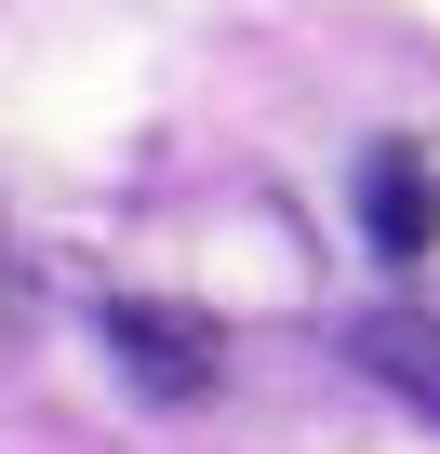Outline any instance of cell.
<instances>
[{
    "label": "cell",
    "instance_id": "1",
    "mask_svg": "<svg viewBox=\"0 0 440 454\" xmlns=\"http://www.w3.org/2000/svg\"><path fill=\"white\" fill-rule=\"evenodd\" d=\"M107 348H120V374H134L147 401H200V387H213V334H200L187 308H147V294H134V308H107Z\"/></svg>",
    "mask_w": 440,
    "mask_h": 454
},
{
    "label": "cell",
    "instance_id": "2",
    "mask_svg": "<svg viewBox=\"0 0 440 454\" xmlns=\"http://www.w3.org/2000/svg\"><path fill=\"white\" fill-rule=\"evenodd\" d=\"M347 361H360L374 387H400L413 414H440V308H374V321H347Z\"/></svg>",
    "mask_w": 440,
    "mask_h": 454
},
{
    "label": "cell",
    "instance_id": "3",
    "mask_svg": "<svg viewBox=\"0 0 440 454\" xmlns=\"http://www.w3.org/2000/svg\"><path fill=\"white\" fill-rule=\"evenodd\" d=\"M374 241H387V254H427V241H440V187H427L413 147H374Z\"/></svg>",
    "mask_w": 440,
    "mask_h": 454
}]
</instances>
